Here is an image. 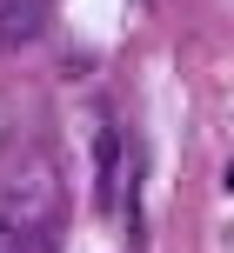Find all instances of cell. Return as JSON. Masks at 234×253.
I'll list each match as a JSON object with an SVG mask.
<instances>
[{"label":"cell","mask_w":234,"mask_h":253,"mask_svg":"<svg viewBox=\"0 0 234 253\" xmlns=\"http://www.w3.org/2000/svg\"><path fill=\"white\" fill-rule=\"evenodd\" d=\"M0 253H40L34 240H27V227H20L13 213H0Z\"/></svg>","instance_id":"3957f363"},{"label":"cell","mask_w":234,"mask_h":253,"mask_svg":"<svg viewBox=\"0 0 234 253\" xmlns=\"http://www.w3.org/2000/svg\"><path fill=\"white\" fill-rule=\"evenodd\" d=\"M120 126H101V133H94V207H101V213H114L120 207Z\"/></svg>","instance_id":"6da1fadb"},{"label":"cell","mask_w":234,"mask_h":253,"mask_svg":"<svg viewBox=\"0 0 234 253\" xmlns=\"http://www.w3.org/2000/svg\"><path fill=\"white\" fill-rule=\"evenodd\" d=\"M47 34V0H0V47H27Z\"/></svg>","instance_id":"7a4b0ae2"},{"label":"cell","mask_w":234,"mask_h":253,"mask_svg":"<svg viewBox=\"0 0 234 253\" xmlns=\"http://www.w3.org/2000/svg\"><path fill=\"white\" fill-rule=\"evenodd\" d=\"M228 193H234V160H228Z\"/></svg>","instance_id":"277c9868"}]
</instances>
